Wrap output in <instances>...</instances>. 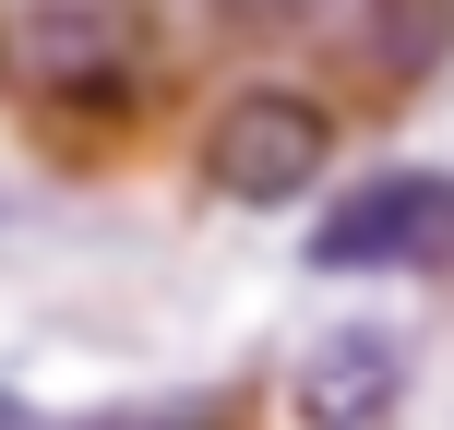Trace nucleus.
Segmentation results:
<instances>
[{
	"mask_svg": "<svg viewBox=\"0 0 454 430\" xmlns=\"http://www.w3.org/2000/svg\"><path fill=\"white\" fill-rule=\"evenodd\" d=\"M0 48L60 108H120L132 96V24H120V0H24L0 24Z\"/></svg>",
	"mask_w": 454,
	"mask_h": 430,
	"instance_id": "nucleus-3",
	"label": "nucleus"
},
{
	"mask_svg": "<svg viewBox=\"0 0 454 430\" xmlns=\"http://www.w3.org/2000/svg\"><path fill=\"white\" fill-rule=\"evenodd\" d=\"M323 275H442L454 263V168H383L311 227Z\"/></svg>",
	"mask_w": 454,
	"mask_h": 430,
	"instance_id": "nucleus-2",
	"label": "nucleus"
},
{
	"mask_svg": "<svg viewBox=\"0 0 454 430\" xmlns=\"http://www.w3.org/2000/svg\"><path fill=\"white\" fill-rule=\"evenodd\" d=\"M120 430H227V418H120Z\"/></svg>",
	"mask_w": 454,
	"mask_h": 430,
	"instance_id": "nucleus-7",
	"label": "nucleus"
},
{
	"mask_svg": "<svg viewBox=\"0 0 454 430\" xmlns=\"http://www.w3.org/2000/svg\"><path fill=\"white\" fill-rule=\"evenodd\" d=\"M287 395H299V418H311V430H383L395 395H407V347H395L383 323H335V335L299 347Z\"/></svg>",
	"mask_w": 454,
	"mask_h": 430,
	"instance_id": "nucleus-4",
	"label": "nucleus"
},
{
	"mask_svg": "<svg viewBox=\"0 0 454 430\" xmlns=\"http://www.w3.org/2000/svg\"><path fill=\"white\" fill-rule=\"evenodd\" d=\"M359 0H239V24H347Z\"/></svg>",
	"mask_w": 454,
	"mask_h": 430,
	"instance_id": "nucleus-6",
	"label": "nucleus"
},
{
	"mask_svg": "<svg viewBox=\"0 0 454 430\" xmlns=\"http://www.w3.org/2000/svg\"><path fill=\"white\" fill-rule=\"evenodd\" d=\"M323 168H335V108H323L311 84H239L204 120V192L215 204L287 215V204L323 192Z\"/></svg>",
	"mask_w": 454,
	"mask_h": 430,
	"instance_id": "nucleus-1",
	"label": "nucleus"
},
{
	"mask_svg": "<svg viewBox=\"0 0 454 430\" xmlns=\"http://www.w3.org/2000/svg\"><path fill=\"white\" fill-rule=\"evenodd\" d=\"M347 72L371 96H419L454 72V0H359L347 12Z\"/></svg>",
	"mask_w": 454,
	"mask_h": 430,
	"instance_id": "nucleus-5",
	"label": "nucleus"
}]
</instances>
